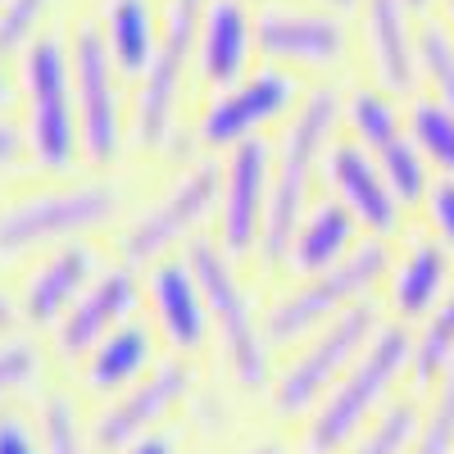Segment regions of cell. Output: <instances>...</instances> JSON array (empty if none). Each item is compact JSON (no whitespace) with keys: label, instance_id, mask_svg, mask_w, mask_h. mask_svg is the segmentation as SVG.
<instances>
[{"label":"cell","instance_id":"obj_1","mask_svg":"<svg viewBox=\"0 0 454 454\" xmlns=\"http://www.w3.org/2000/svg\"><path fill=\"white\" fill-rule=\"evenodd\" d=\"M137 168L119 173H73V177H27L0 192V269H23L42 250L64 241L100 237L109 241L141 196Z\"/></svg>","mask_w":454,"mask_h":454},{"label":"cell","instance_id":"obj_2","mask_svg":"<svg viewBox=\"0 0 454 454\" xmlns=\"http://www.w3.org/2000/svg\"><path fill=\"white\" fill-rule=\"evenodd\" d=\"M205 0H164L160 51L132 82V168L160 173L192 155L196 109V32Z\"/></svg>","mask_w":454,"mask_h":454},{"label":"cell","instance_id":"obj_3","mask_svg":"<svg viewBox=\"0 0 454 454\" xmlns=\"http://www.w3.org/2000/svg\"><path fill=\"white\" fill-rule=\"evenodd\" d=\"M340 137V82H309L305 100L273 137V177H269V214L254 259V278L273 282L282 273L286 246L300 218L323 196V164Z\"/></svg>","mask_w":454,"mask_h":454},{"label":"cell","instance_id":"obj_4","mask_svg":"<svg viewBox=\"0 0 454 454\" xmlns=\"http://www.w3.org/2000/svg\"><path fill=\"white\" fill-rule=\"evenodd\" d=\"M218 196H223V155L192 150L177 164L160 168L155 192L141 186L137 205L119 223V232L109 237V250L137 263V269H150L155 259L177 254L196 237L214 232Z\"/></svg>","mask_w":454,"mask_h":454},{"label":"cell","instance_id":"obj_5","mask_svg":"<svg viewBox=\"0 0 454 454\" xmlns=\"http://www.w3.org/2000/svg\"><path fill=\"white\" fill-rule=\"evenodd\" d=\"M19 123L27 137V160L36 177H73L82 173V123L73 96V55L68 23L36 36L19 55Z\"/></svg>","mask_w":454,"mask_h":454},{"label":"cell","instance_id":"obj_6","mask_svg":"<svg viewBox=\"0 0 454 454\" xmlns=\"http://www.w3.org/2000/svg\"><path fill=\"white\" fill-rule=\"evenodd\" d=\"M413 364V327L387 318L359 350V359L327 387L305 419V454H340L391 400Z\"/></svg>","mask_w":454,"mask_h":454},{"label":"cell","instance_id":"obj_7","mask_svg":"<svg viewBox=\"0 0 454 454\" xmlns=\"http://www.w3.org/2000/svg\"><path fill=\"white\" fill-rule=\"evenodd\" d=\"M73 96L82 123V164L91 173L132 168V82L109 59V46L87 10V0L68 19Z\"/></svg>","mask_w":454,"mask_h":454},{"label":"cell","instance_id":"obj_8","mask_svg":"<svg viewBox=\"0 0 454 454\" xmlns=\"http://www.w3.org/2000/svg\"><path fill=\"white\" fill-rule=\"evenodd\" d=\"M196 263V278L209 300V318H214V340L227 359V372L237 377V387L246 391H269L273 382V346L263 332V300H259V278L254 269L237 263L227 254L214 232L196 237L186 246Z\"/></svg>","mask_w":454,"mask_h":454},{"label":"cell","instance_id":"obj_9","mask_svg":"<svg viewBox=\"0 0 454 454\" xmlns=\"http://www.w3.org/2000/svg\"><path fill=\"white\" fill-rule=\"evenodd\" d=\"M254 46L263 64H278L305 82H346L359 73L355 14L323 0H273L254 10Z\"/></svg>","mask_w":454,"mask_h":454},{"label":"cell","instance_id":"obj_10","mask_svg":"<svg viewBox=\"0 0 454 454\" xmlns=\"http://www.w3.org/2000/svg\"><path fill=\"white\" fill-rule=\"evenodd\" d=\"M391 241L364 237L359 250L350 259H340L327 273H309V278H278L269 282V300H263V332L269 346L286 350L300 336H309L314 327L332 323L336 314H346L364 300H377L382 278L391 269Z\"/></svg>","mask_w":454,"mask_h":454},{"label":"cell","instance_id":"obj_11","mask_svg":"<svg viewBox=\"0 0 454 454\" xmlns=\"http://www.w3.org/2000/svg\"><path fill=\"white\" fill-rule=\"evenodd\" d=\"M309 82L278 64H254L241 82L209 91L192 109V150L205 155H227L232 145L250 137H278V128L291 119L305 100Z\"/></svg>","mask_w":454,"mask_h":454},{"label":"cell","instance_id":"obj_12","mask_svg":"<svg viewBox=\"0 0 454 454\" xmlns=\"http://www.w3.org/2000/svg\"><path fill=\"white\" fill-rule=\"evenodd\" d=\"M382 323H387L382 300H364V305L336 314L332 323L314 327L309 336H300L286 364L273 368V382H269V400L278 409V419H309V409L359 359V350L368 346Z\"/></svg>","mask_w":454,"mask_h":454},{"label":"cell","instance_id":"obj_13","mask_svg":"<svg viewBox=\"0 0 454 454\" xmlns=\"http://www.w3.org/2000/svg\"><path fill=\"white\" fill-rule=\"evenodd\" d=\"M340 132H346L355 145L368 150V160L387 173V182L395 186V196L413 209L423 200L427 182H432V168L427 160L419 155V145L409 137V123H404V100L382 91L368 78H346L340 82Z\"/></svg>","mask_w":454,"mask_h":454},{"label":"cell","instance_id":"obj_14","mask_svg":"<svg viewBox=\"0 0 454 454\" xmlns=\"http://www.w3.org/2000/svg\"><path fill=\"white\" fill-rule=\"evenodd\" d=\"M109 254H114L109 241L82 237V241H64L55 250H42L36 259H27L23 269H14L23 327L46 336L73 305H78V295L96 282V273L109 263Z\"/></svg>","mask_w":454,"mask_h":454},{"label":"cell","instance_id":"obj_15","mask_svg":"<svg viewBox=\"0 0 454 454\" xmlns=\"http://www.w3.org/2000/svg\"><path fill=\"white\" fill-rule=\"evenodd\" d=\"M269 177H273V137H250L223 155V196L214 218V241L237 263L254 269L269 214Z\"/></svg>","mask_w":454,"mask_h":454},{"label":"cell","instance_id":"obj_16","mask_svg":"<svg viewBox=\"0 0 454 454\" xmlns=\"http://www.w3.org/2000/svg\"><path fill=\"white\" fill-rule=\"evenodd\" d=\"M141 309H145V269L109 254V263L96 273V282L78 295V305L46 332L51 355L59 364H82L96 340H105L114 327L137 318Z\"/></svg>","mask_w":454,"mask_h":454},{"label":"cell","instance_id":"obj_17","mask_svg":"<svg viewBox=\"0 0 454 454\" xmlns=\"http://www.w3.org/2000/svg\"><path fill=\"white\" fill-rule=\"evenodd\" d=\"M323 196H332L340 209H346L364 237L377 241H400L409 227H413V209L395 196V186L387 182V173L368 160V150L355 145L346 132H340L327 150V164H323Z\"/></svg>","mask_w":454,"mask_h":454},{"label":"cell","instance_id":"obj_18","mask_svg":"<svg viewBox=\"0 0 454 454\" xmlns=\"http://www.w3.org/2000/svg\"><path fill=\"white\" fill-rule=\"evenodd\" d=\"M196 387V364L182 359V355H168L160 359L155 372H145L137 387H128L123 395H114L96 419H91V445L100 454H123L137 436L155 432L168 413L192 395Z\"/></svg>","mask_w":454,"mask_h":454},{"label":"cell","instance_id":"obj_19","mask_svg":"<svg viewBox=\"0 0 454 454\" xmlns=\"http://www.w3.org/2000/svg\"><path fill=\"white\" fill-rule=\"evenodd\" d=\"M145 314L173 355L196 359L200 350H209L214 318H209L205 286H200L196 263L186 250L164 254L145 269Z\"/></svg>","mask_w":454,"mask_h":454},{"label":"cell","instance_id":"obj_20","mask_svg":"<svg viewBox=\"0 0 454 454\" xmlns=\"http://www.w3.org/2000/svg\"><path fill=\"white\" fill-rule=\"evenodd\" d=\"M419 23L409 0H364L355 10L359 27V78L409 100L419 91Z\"/></svg>","mask_w":454,"mask_h":454},{"label":"cell","instance_id":"obj_21","mask_svg":"<svg viewBox=\"0 0 454 454\" xmlns=\"http://www.w3.org/2000/svg\"><path fill=\"white\" fill-rule=\"evenodd\" d=\"M454 286V250L441 246L432 232H423L419 223L395 241L391 250V269L382 278V314L395 318V323H423L441 295Z\"/></svg>","mask_w":454,"mask_h":454},{"label":"cell","instance_id":"obj_22","mask_svg":"<svg viewBox=\"0 0 454 454\" xmlns=\"http://www.w3.org/2000/svg\"><path fill=\"white\" fill-rule=\"evenodd\" d=\"M254 64H259L254 5H246V0H205L196 32V100L241 82Z\"/></svg>","mask_w":454,"mask_h":454},{"label":"cell","instance_id":"obj_23","mask_svg":"<svg viewBox=\"0 0 454 454\" xmlns=\"http://www.w3.org/2000/svg\"><path fill=\"white\" fill-rule=\"evenodd\" d=\"M164 340L155 332V323H150V314L141 309L137 318L119 323L105 340H96V346L87 350V359L78 364V377H82V391L96 395V400H114L123 395L128 387H137L145 372L160 368V355Z\"/></svg>","mask_w":454,"mask_h":454},{"label":"cell","instance_id":"obj_24","mask_svg":"<svg viewBox=\"0 0 454 454\" xmlns=\"http://www.w3.org/2000/svg\"><path fill=\"white\" fill-rule=\"evenodd\" d=\"M364 232H359V223L340 209L332 196H318L309 205V214L300 218L295 227V237L286 246V259H282V273L278 278H309V273H327L336 269L340 259H350L359 250ZM273 278V282H278Z\"/></svg>","mask_w":454,"mask_h":454},{"label":"cell","instance_id":"obj_25","mask_svg":"<svg viewBox=\"0 0 454 454\" xmlns=\"http://www.w3.org/2000/svg\"><path fill=\"white\" fill-rule=\"evenodd\" d=\"M454 364V286L441 295V305L413 327V364L409 382L413 391H432Z\"/></svg>","mask_w":454,"mask_h":454},{"label":"cell","instance_id":"obj_26","mask_svg":"<svg viewBox=\"0 0 454 454\" xmlns=\"http://www.w3.org/2000/svg\"><path fill=\"white\" fill-rule=\"evenodd\" d=\"M82 0H5L0 5V59L19 64V55L55 27L73 19Z\"/></svg>","mask_w":454,"mask_h":454},{"label":"cell","instance_id":"obj_27","mask_svg":"<svg viewBox=\"0 0 454 454\" xmlns=\"http://www.w3.org/2000/svg\"><path fill=\"white\" fill-rule=\"evenodd\" d=\"M404 123H409V137L419 145V155L427 160L432 177L454 173V109L427 91H413L404 100Z\"/></svg>","mask_w":454,"mask_h":454},{"label":"cell","instance_id":"obj_28","mask_svg":"<svg viewBox=\"0 0 454 454\" xmlns=\"http://www.w3.org/2000/svg\"><path fill=\"white\" fill-rule=\"evenodd\" d=\"M419 423H423V404L419 395H404V400H391L377 419L340 450V454H409L413 436H419Z\"/></svg>","mask_w":454,"mask_h":454},{"label":"cell","instance_id":"obj_29","mask_svg":"<svg viewBox=\"0 0 454 454\" xmlns=\"http://www.w3.org/2000/svg\"><path fill=\"white\" fill-rule=\"evenodd\" d=\"M419 91L454 109V27L441 14H423L419 23Z\"/></svg>","mask_w":454,"mask_h":454},{"label":"cell","instance_id":"obj_30","mask_svg":"<svg viewBox=\"0 0 454 454\" xmlns=\"http://www.w3.org/2000/svg\"><path fill=\"white\" fill-rule=\"evenodd\" d=\"M46 364H51V346H42L36 336H27V332L0 336V404L42 382Z\"/></svg>","mask_w":454,"mask_h":454},{"label":"cell","instance_id":"obj_31","mask_svg":"<svg viewBox=\"0 0 454 454\" xmlns=\"http://www.w3.org/2000/svg\"><path fill=\"white\" fill-rule=\"evenodd\" d=\"M36 423H42V436H46V450L51 454H100L91 445V432L78 419V404H73V395H64V391H51L42 400Z\"/></svg>","mask_w":454,"mask_h":454},{"label":"cell","instance_id":"obj_32","mask_svg":"<svg viewBox=\"0 0 454 454\" xmlns=\"http://www.w3.org/2000/svg\"><path fill=\"white\" fill-rule=\"evenodd\" d=\"M432 391H436V400L427 409V419L419 423V436H413L409 454H454V364Z\"/></svg>","mask_w":454,"mask_h":454},{"label":"cell","instance_id":"obj_33","mask_svg":"<svg viewBox=\"0 0 454 454\" xmlns=\"http://www.w3.org/2000/svg\"><path fill=\"white\" fill-rule=\"evenodd\" d=\"M413 214H419L423 232H432L441 246L454 250V173H436V177L427 182L423 200L413 205Z\"/></svg>","mask_w":454,"mask_h":454},{"label":"cell","instance_id":"obj_34","mask_svg":"<svg viewBox=\"0 0 454 454\" xmlns=\"http://www.w3.org/2000/svg\"><path fill=\"white\" fill-rule=\"evenodd\" d=\"M27 177H36V173H32V160H27L23 123H19V114H0V192L14 182H27Z\"/></svg>","mask_w":454,"mask_h":454},{"label":"cell","instance_id":"obj_35","mask_svg":"<svg viewBox=\"0 0 454 454\" xmlns=\"http://www.w3.org/2000/svg\"><path fill=\"white\" fill-rule=\"evenodd\" d=\"M0 454H51L42 423H32L23 409H0Z\"/></svg>","mask_w":454,"mask_h":454},{"label":"cell","instance_id":"obj_36","mask_svg":"<svg viewBox=\"0 0 454 454\" xmlns=\"http://www.w3.org/2000/svg\"><path fill=\"white\" fill-rule=\"evenodd\" d=\"M10 332H27V327H23V309H19L14 273L0 269V336H10Z\"/></svg>","mask_w":454,"mask_h":454},{"label":"cell","instance_id":"obj_37","mask_svg":"<svg viewBox=\"0 0 454 454\" xmlns=\"http://www.w3.org/2000/svg\"><path fill=\"white\" fill-rule=\"evenodd\" d=\"M123 454H177V436L173 432H145V436H137Z\"/></svg>","mask_w":454,"mask_h":454},{"label":"cell","instance_id":"obj_38","mask_svg":"<svg viewBox=\"0 0 454 454\" xmlns=\"http://www.w3.org/2000/svg\"><path fill=\"white\" fill-rule=\"evenodd\" d=\"M0 114H19V68L0 59Z\"/></svg>","mask_w":454,"mask_h":454},{"label":"cell","instance_id":"obj_39","mask_svg":"<svg viewBox=\"0 0 454 454\" xmlns=\"http://www.w3.org/2000/svg\"><path fill=\"white\" fill-rule=\"evenodd\" d=\"M246 454H291L286 445H278V441H263V445H250Z\"/></svg>","mask_w":454,"mask_h":454},{"label":"cell","instance_id":"obj_40","mask_svg":"<svg viewBox=\"0 0 454 454\" xmlns=\"http://www.w3.org/2000/svg\"><path fill=\"white\" fill-rule=\"evenodd\" d=\"M436 5H441V0H409L413 14H436Z\"/></svg>","mask_w":454,"mask_h":454},{"label":"cell","instance_id":"obj_41","mask_svg":"<svg viewBox=\"0 0 454 454\" xmlns=\"http://www.w3.org/2000/svg\"><path fill=\"white\" fill-rule=\"evenodd\" d=\"M323 5H332V10H346V14H355L364 0H323Z\"/></svg>","mask_w":454,"mask_h":454},{"label":"cell","instance_id":"obj_42","mask_svg":"<svg viewBox=\"0 0 454 454\" xmlns=\"http://www.w3.org/2000/svg\"><path fill=\"white\" fill-rule=\"evenodd\" d=\"M436 14H441V19L454 27V0H441V5H436Z\"/></svg>","mask_w":454,"mask_h":454},{"label":"cell","instance_id":"obj_43","mask_svg":"<svg viewBox=\"0 0 454 454\" xmlns=\"http://www.w3.org/2000/svg\"><path fill=\"white\" fill-rule=\"evenodd\" d=\"M246 5H254V10H263V5H273V0H246Z\"/></svg>","mask_w":454,"mask_h":454},{"label":"cell","instance_id":"obj_44","mask_svg":"<svg viewBox=\"0 0 454 454\" xmlns=\"http://www.w3.org/2000/svg\"><path fill=\"white\" fill-rule=\"evenodd\" d=\"M0 5H5V0H0Z\"/></svg>","mask_w":454,"mask_h":454}]
</instances>
